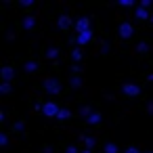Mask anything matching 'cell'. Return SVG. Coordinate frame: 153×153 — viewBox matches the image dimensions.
Returning <instances> with one entry per match:
<instances>
[{
	"label": "cell",
	"mask_w": 153,
	"mask_h": 153,
	"mask_svg": "<svg viewBox=\"0 0 153 153\" xmlns=\"http://www.w3.org/2000/svg\"><path fill=\"white\" fill-rule=\"evenodd\" d=\"M147 111H149V113H153V103H147Z\"/></svg>",
	"instance_id": "cell-31"
},
{
	"label": "cell",
	"mask_w": 153,
	"mask_h": 153,
	"mask_svg": "<svg viewBox=\"0 0 153 153\" xmlns=\"http://www.w3.org/2000/svg\"><path fill=\"white\" fill-rule=\"evenodd\" d=\"M151 23H153V13H151Z\"/></svg>",
	"instance_id": "cell-35"
},
{
	"label": "cell",
	"mask_w": 153,
	"mask_h": 153,
	"mask_svg": "<svg viewBox=\"0 0 153 153\" xmlns=\"http://www.w3.org/2000/svg\"><path fill=\"white\" fill-rule=\"evenodd\" d=\"M80 153H90V149H84V151H80Z\"/></svg>",
	"instance_id": "cell-34"
},
{
	"label": "cell",
	"mask_w": 153,
	"mask_h": 153,
	"mask_svg": "<svg viewBox=\"0 0 153 153\" xmlns=\"http://www.w3.org/2000/svg\"><path fill=\"white\" fill-rule=\"evenodd\" d=\"M0 147H9V136L4 132H0Z\"/></svg>",
	"instance_id": "cell-23"
},
{
	"label": "cell",
	"mask_w": 153,
	"mask_h": 153,
	"mask_svg": "<svg viewBox=\"0 0 153 153\" xmlns=\"http://www.w3.org/2000/svg\"><path fill=\"white\" fill-rule=\"evenodd\" d=\"M19 4H21V7H32L34 2H32V0H21V2H19Z\"/></svg>",
	"instance_id": "cell-29"
},
{
	"label": "cell",
	"mask_w": 153,
	"mask_h": 153,
	"mask_svg": "<svg viewBox=\"0 0 153 153\" xmlns=\"http://www.w3.org/2000/svg\"><path fill=\"white\" fill-rule=\"evenodd\" d=\"M44 90L48 94H59L63 90V86H61V82L57 78H48V80H44Z\"/></svg>",
	"instance_id": "cell-2"
},
{
	"label": "cell",
	"mask_w": 153,
	"mask_h": 153,
	"mask_svg": "<svg viewBox=\"0 0 153 153\" xmlns=\"http://www.w3.org/2000/svg\"><path fill=\"white\" fill-rule=\"evenodd\" d=\"M34 27H36V19H34V15L23 17V30H34Z\"/></svg>",
	"instance_id": "cell-10"
},
{
	"label": "cell",
	"mask_w": 153,
	"mask_h": 153,
	"mask_svg": "<svg viewBox=\"0 0 153 153\" xmlns=\"http://www.w3.org/2000/svg\"><path fill=\"white\" fill-rule=\"evenodd\" d=\"M71 117V111L67 109V107H63L61 111H59V115H57V120H69Z\"/></svg>",
	"instance_id": "cell-16"
},
{
	"label": "cell",
	"mask_w": 153,
	"mask_h": 153,
	"mask_svg": "<svg viewBox=\"0 0 153 153\" xmlns=\"http://www.w3.org/2000/svg\"><path fill=\"white\" fill-rule=\"evenodd\" d=\"M138 7H143V9H147V11H149V9H151V0H143Z\"/></svg>",
	"instance_id": "cell-26"
},
{
	"label": "cell",
	"mask_w": 153,
	"mask_h": 153,
	"mask_svg": "<svg viewBox=\"0 0 153 153\" xmlns=\"http://www.w3.org/2000/svg\"><path fill=\"white\" fill-rule=\"evenodd\" d=\"M82 143L86 145V149H92L94 147V138L92 136H82Z\"/></svg>",
	"instance_id": "cell-18"
},
{
	"label": "cell",
	"mask_w": 153,
	"mask_h": 153,
	"mask_svg": "<svg viewBox=\"0 0 153 153\" xmlns=\"http://www.w3.org/2000/svg\"><path fill=\"white\" fill-rule=\"evenodd\" d=\"M71 59H74L76 63H80V61H82V48H80V46H76V48L71 51Z\"/></svg>",
	"instance_id": "cell-14"
},
{
	"label": "cell",
	"mask_w": 153,
	"mask_h": 153,
	"mask_svg": "<svg viewBox=\"0 0 153 153\" xmlns=\"http://www.w3.org/2000/svg\"><path fill=\"white\" fill-rule=\"evenodd\" d=\"M65 153H80V151H78V147H74V145H69V147L65 149Z\"/></svg>",
	"instance_id": "cell-27"
},
{
	"label": "cell",
	"mask_w": 153,
	"mask_h": 153,
	"mask_svg": "<svg viewBox=\"0 0 153 153\" xmlns=\"http://www.w3.org/2000/svg\"><path fill=\"white\" fill-rule=\"evenodd\" d=\"M147 51H149V44L147 42H138L136 44V53H147Z\"/></svg>",
	"instance_id": "cell-22"
},
{
	"label": "cell",
	"mask_w": 153,
	"mask_h": 153,
	"mask_svg": "<svg viewBox=\"0 0 153 153\" xmlns=\"http://www.w3.org/2000/svg\"><path fill=\"white\" fill-rule=\"evenodd\" d=\"M74 30H76V36H78V34L88 32V30H90V19H88V17H84V15H82V17H78V19H76V23H74Z\"/></svg>",
	"instance_id": "cell-3"
},
{
	"label": "cell",
	"mask_w": 153,
	"mask_h": 153,
	"mask_svg": "<svg viewBox=\"0 0 153 153\" xmlns=\"http://www.w3.org/2000/svg\"><path fill=\"white\" fill-rule=\"evenodd\" d=\"M42 107H44V103H36V105H34V109L40 111V113H42Z\"/></svg>",
	"instance_id": "cell-30"
},
{
	"label": "cell",
	"mask_w": 153,
	"mask_h": 153,
	"mask_svg": "<svg viewBox=\"0 0 153 153\" xmlns=\"http://www.w3.org/2000/svg\"><path fill=\"white\" fill-rule=\"evenodd\" d=\"M0 78H2V82H9L11 84V80L15 78V69L11 65H4L2 69H0Z\"/></svg>",
	"instance_id": "cell-6"
},
{
	"label": "cell",
	"mask_w": 153,
	"mask_h": 153,
	"mask_svg": "<svg viewBox=\"0 0 153 153\" xmlns=\"http://www.w3.org/2000/svg\"><path fill=\"white\" fill-rule=\"evenodd\" d=\"M90 40H92V30H88V32H84V34H78V36H76V44H78V46H86Z\"/></svg>",
	"instance_id": "cell-7"
},
{
	"label": "cell",
	"mask_w": 153,
	"mask_h": 153,
	"mask_svg": "<svg viewBox=\"0 0 153 153\" xmlns=\"http://www.w3.org/2000/svg\"><path fill=\"white\" fill-rule=\"evenodd\" d=\"M105 153H117V145L115 143H107L105 145Z\"/></svg>",
	"instance_id": "cell-20"
},
{
	"label": "cell",
	"mask_w": 153,
	"mask_h": 153,
	"mask_svg": "<svg viewBox=\"0 0 153 153\" xmlns=\"http://www.w3.org/2000/svg\"><path fill=\"white\" fill-rule=\"evenodd\" d=\"M101 120H103V117H101V113H99V111H94V113H92L86 122H88L90 126H97V124H101Z\"/></svg>",
	"instance_id": "cell-13"
},
{
	"label": "cell",
	"mask_w": 153,
	"mask_h": 153,
	"mask_svg": "<svg viewBox=\"0 0 153 153\" xmlns=\"http://www.w3.org/2000/svg\"><path fill=\"white\" fill-rule=\"evenodd\" d=\"M124 153H140V151H138V147H128Z\"/></svg>",
	"instance_id": "cell-28"
},
{
	"label": "cell",
	"mask_w": 153,
	"mask_h": 153,
	"mask_svg": "<svg viewBox=\"0 0 153 153\" xmlns=\"http://www.w3.org/2000/svg\"><path fill=\"white\" fill-rule=\"evenodd\" d=\"M147 80H149V82H153V74H149V76H147Z\"/></svg>",
	"instance_id": "cell-33"
},
{
	"label": "cell",
	"mask_w": 153,
	"mask_h": 153,
	"mask_svg": "<svg viewBox=\"0 0 153 153\" xmlns=\"http://www.w3.org/2000/svg\"><path fill=\"white\" fill-rule=\"evenodd\" d=\"M101 53H103V55L109 53V42H101Z\"/></svg>",
	"instance_id": "cell-25"
},
{
	"label": "cell",
	"mask_w": 153,
	"mask_h": 153,
	"mask_svg": "<svg viewBox=\"0 0 153 153\" xmlns=\"http://www.w3.org/2000/svg\"><path fill=\"white\" fill-rule=\"evenodd\" d=\"M11 84L9 82H2V84H0V92H2V94H11Z\"/></svg>",
	"instance_id": "cell-19"
},
{
	"label": "cell",
	"mask_w": 153,
	"mask_h": 153,
	"mask_svg": "<svg viewBox=\"0 0 153 153\" xmlns=\"http://www.w3.org/2000/svg\"><path fill=\"white\" fill-rule=\"evenodd\" d=\"M117 36H120L122 40H128V38H132V36H134V25H132L130 21H124V23H120V27H117Z\"/></svg>",
	"instance_id": "cell-1"
},
{
	"label": "cell",
	"mask_w": 153,
	"mask_h": 153,
	"mask_svg": "<svg viewBox=\"0 0 153 153\" xmlns=\"http://www.w3.org/2000/svg\"><path fill=\"white\" fill-rule=\"evenodd\" d=\"M23 128H25L23 122H15V124H13V130H15V132H23Z\"/></svg>",
	"instance_id": "cell-24"
},
{
	"label": "cell",
	"mask_w": 153,
	"mask_h": 153,
	"mask_svg": "<svg viewBox=\"0 0 153 153\" xmlns=\"http://www.w3.org/2000/svg\"><path fill=\"white\" fill-rule=\"evenodd\" d=\"M42 153H53V147H44V151Z\"/></svg>",
	"instance_id": "cell-32"
},
{
	"label": "cell",
	"mask_w": 153,
	"mask_h": 153,
	"mask_svg": "<svg viewBox=\"0 0 153 153\" xmlns=\"http://www.w3.org/2000/svg\"><path fill=\"white\" fill-rule=\"evenodd\" d=\"M122 92H124L126 97H138V94H140V86H136L134 82H126V84L122 86Z\"/></svg>",
	"instance_id": "cell-5"
},
{
	"label": "cell",
	"mask_w": 153,
	"mask_h": 153,
	"mask_svg": "<svg viewBox=\"0 0 153 153\" xmlns=\"http://www.w3.org/2000/svg\"><path fill=\"white\" fill-rule=\"evenodd\" d=\"M147 153H153V151H147Z\"/></svg>",
	"instance_id": "cell-36"
},
{
	"label": "cell",
	"mask_w": 153,
	"mask_h": 153,
	"mask_svg": "<svg viewBox=\"0 0 153 153\" xmlns=\"http://www.w3.org/2000/svg\"><path fill=\"white\" fill-rule=\"evenodd\" d=\"M134 15H136V19H151V13L147 9H143V7H136L134 9Z\"/></svg>",
	"instance_id": "cell-9"
},
{
	"label": "cell",
	"mask_w": 153,
	"mask_h": 153,
	"mask_svg": "<svg viewBox=\"0 0 153 153\" xmlns=\"http://www.w3.org/2000/svg\"><path fill=\"white\" fill-rule=\"evenodd\" d=\"M46 59H51V61L59 59V48H57V46H51V48L46 51Z\"/></svg>",
	"instance_id": "cell-12"
},
{
	"label": "cell",
	"mask_w": 153,
	"mask_h": 153,
	"mask_svg": "<svg viewBox=\"0 0 153 153\" xmlns=\"http://www.w3.org/2000/svg\"><path fill=\"white\" fill-rule=\"evenodd\" d=\"M117 7H122V9H132V7H134V2H132V0H120Z\"/></svg>",
	"instance_id": "cell-21"
},
{
	"label": "cell",
	"mask_w": 153,
	"mask_h": 153,
	"mask_svg": "<svg viewBox=\"0 0 153 153\" xmlns=\"http://www.w3.org/2000/svg\"><path fill=\"white\" fill-rule=\"evenodd\" d=\"M74 23H76V21H71V17H69L67 13H65V15H61V17H59V21H57L59 30H69Z\"/></svg>",
	"instance_id": "cell-8"
},
{
	"label": "cell",
	"mask_w": 153,
	"mask_h": 153,
	"mask_svg": "<svg viewBox=\"0 0 153 153\" xmlns=\"http://www.w3.org/2000/svg\"><path fill=\"white\" fill-rule=\"evenodd\" d=\"M92 113H94V109H92V107H88V105H82V107H80V115H82L84 120H88Z\"/></svg>",
	"instance_id": "cell-11"
},
{
	"label": "cell",
	"mask_w": 153,
	"mask_h": 153,
	"mask_svg": "<svg viewBox=\"0 0 153 153\" xmlns=\"http://www.w3.org/2000/svg\"><path fill=\"white\" fill-rule=\"evenodd\" d=\"M59 111H61V107L57 103H53V101L44 103V107H42V115H46V117H57Z\"/></svg>",
	"instance_id": "cell-4"
},
{
	"label": "cell",
	"mask_w": 153,
	"mask_h": 153,
	"mask_svg": "<svg viewBox=\"0 0 153 153\" xmlns=\"http://www.w3.org/2000/svg\"><path fill=\"white\" fill-rule=\"evenodd\" d=\"M69 86H71V88H80V86H82V78H80V76H71Z\"/></svg>",
	"instance_id": "cell-15"
},
{
	"label": "cell",
	"mask_w": 153,
	"mask_h": 153,
	"mask_svg": "<svg viewBox=\"0 0 153 153\" xmlns=\"http://www.w3.org/2000/svg\"><path fill=\"white\" fill-rule=\"evenodd\" d=\"M23 69H25L27 74H32V71H36V69H38V63H36V61H27Z\"/></svg>",
	"instance_id": "cell-17"
}]
</instances>
